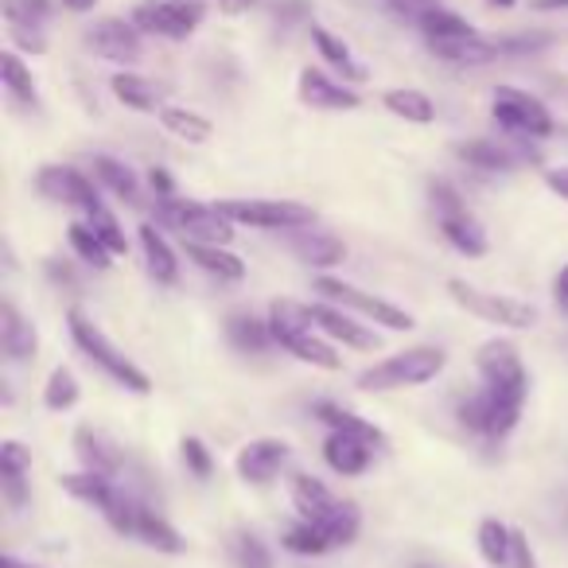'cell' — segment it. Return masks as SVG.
<instances>
[{
	"mask_svg": "<svg viewBox=\"0 0 568 568\" xmlns=\"http://www.w3.org/2000/svg\"><path fill=\"white\" fill-rule=\"evenodd\" d=\"M316 293L324 296V301L339 304V308L358 312V316H366L371 324H382L386 332H413V327H417V320H413L405 308L366 293V288H358V284H351V281H339V276H320Z\"/></svg>",
	"mask_w": 568,
	"mask_h": 568,
	"instance_id": "cell-11",
	"label": "cell"
},
{
	"mask_svg": "<svg viewBox=\"0 0 568 568\" xmlns=\"http://www.w3.org/2000/svg\"><path fill=\"white\" fill-rule=\"evenodd\" d=\"M483 386L467 402H459V425L483 440H506L518 428L529 397V374L510 339H487L475 355Z\"/></svg>",
	"mask_w": 568,
	"mask_h": 568,
	"instance_id": "cell-1",
	"label": "cell"
},
{
	"mask_svg": "<svg viewBox=\"0 0 568 568\" xmlns=\"http://www.w3.org/2000/svg\"><path fill=\"white\" fill-rule=\"evenodd\" d=\"M382 105H386L394 118L409 121V125H433L436 121V105L425 90H413V87H394L382 94Z\"/></svg>",
	"mask_w": 568,
	"mask_h": 568,
	"instance_id": "cell-33",
	"label": "cell"
},
{
	"mask_svg": "<svg viewBox=\"0 0 568 568\" xmlns=\"http://www.w3.org/2000/svg\"><path fill=\"white\" fill-rule=\"evenodd\" d=\"M257 0H219V9L222 12H250Z\"/></svg>",
	"mask_w": 568,
	"mask_h": 568,
	"instance_id": "cell-53",
	"label": "cell"
},
{
	"mask_svg": "<svg viewBox=\"0 0 568 568\" xmlns=\"http://www.w3.org/2000/svg\"><path fill=\"white\" fill-rule=\"evenodd\" d=\"M312 417H320L327 428H335V433H351V436H358V440L374 444L378 452H386V444H389L378 425H371V420H363L358 413L343 409V405H335V402H316L312 405Z\"/></svg>",
	"mask_w": 568,
	"mask_h": 568,
	"instance_id": "cell-27",
	"label": "cell"
},
{
	"mask_svg": "<svg viewBox=\"0 0 568 568\" xmlns=\"http://www.w3.org/2000/svg\"><path fill=\"white\" fill-rule=\"evenodd\" d=\"M67 242H71V250L79 253V261H87V265H94V268H110L113 257H118V253L98 237V230L90 226L87 219L67 226Z\"/></svg>",
	"mask_w": 568,
	"mask_h": 568,
	"instance_id": "cell-38",
	"label": "cell"
},
{
	"mask_svg": "<svg viewBox=\"0 0 568 568\" xmlns=\"http://www.w3.org/2000/svg\"><path fill=\"white\" fill-rule=\"evenodd\" d=\"M28 475H32V452L20 440L0 444V495L12 510H24L28 503Z\"/></svg>",
	"mask_w": 568,
	"mask_h": 568,
	"instance_id": "cell-20",
	"label": "cell"
},
{
	"mask_svg": "<svg viewBox=\"0 0 568 568\" xmlns=\"http://www.w3.org/2000/svg\"><path fill=\"white\" fill-rule=\"evenodd\" d=\"M374 444H366V440H358V436H351V433H327V440H324V459H327V467H332L335 475H343V479H351V475H363L366 467L374 464Z\"/></svg>",
	"mask_w": 568,
	"mask_h": 568,
	"instance_id": "cell-21",
	"label": "cell"
},
{
	"mask_svg": "<svg viewBox=\"0 0 568 568\" xmlns=\"http://www.w3.org/2000/svg\"><path fill=\"white\" fill-rule=\"evenodd\" d=\"M0 79H4V90H9L20 105H32V110L40 105L36 79H32V71H28L24 59H20L17 51H4V55H0Z\"/></svg>",
	"mask_w": 568,
	"mask_h": 568,
	"instance_id": "cell-39",
	"label": "cell"
},
{
	"mask_svg": "<svg viewBox=\"0 0 568 568\" xmlns=\"http://www.w3.org/2000/svg\"><path fill=\"white\" fill-rule=\"evenodd\" d=\"M149 183H152V191H156V199L175 195V180L164 172V168H152V172H149Z\"/></svg>",
	"mask_w": 568,
	"mask_h": 568,
	"instance_id": "cell-49",
	"label": "cell"
},
{
	"mask_svg": "<svg viewBox=\"0 0 568 568\" xmlns=\"http://www.w3.org/2000/svg\"><path fill=\"white\" fill-rule=\"evenodd\" d=\"M444 366H448V355L440 347H409L397 351V355L382 358V363L366 366L358 374V389L366 394H394V389H413L425 386V382L440 378Z\"/></svg>",
	"mask_w": 568,
	"mask_h": 568,
	"instance_id": "cell-4",
	"label": "cell"
},
{
	"mask_svg": "<svg viewBox=\"0 0 568 568\" xmlns=\"http://www.w3.org/2000/svg\"><path fill=\"white\" fill-rule=\"evenodd\" d=\"M74 456L82 459L87 471H102V475H113V479H118L121 464H125L118 444H113L102 428H90V425H82L79 433H74Z\"/></svg>",
	"mask_w": 568,
	"mask_h": 568,
	"instance_id": "cell-22",
	"label": "cell"
},
{
	"mask_svg": "<svg viewBox=\"0 0 568 568\" xmlns=\"http://www.w3.org/2000/svg\"><path fill=\"white\" fill-rule=\"evenodd\" d=\"M268 327H273V343L281 351H288L293 358L308 366H320V371H339L343 358L335 355V347L327 343V335L312 324L308 304L296 301H276L268 308Z\"/></svg>",
	"mask_w": 568,
	"mask_h": 568,
	"instance_id": "cell-2",
	"label": "cell"
},
{
	"mask_svg": "<svg viewBox=\"0 0 568 568\" xmlns=\"http://www.w3.org/2000/svg\"><path fill=\"white\" fill-rule=\"evenodd\" d=\"M113 94H118L121 105L136 113H160L164 110V90L156 82H149L144 74H133V71H118L113 74Z\"/></svg>",
	"mask_w": 568,
	"mask_h": 568,
	"instance_id": "cell-29",
	"label": "cell"
},
{
	"mask_svg": "<svg viewBox=\"0 0 568 568\" xmlns=\"http://www.w3.org/2000/svg\"><path fill=\"white\" fill-rule=\"evenodd\" d=\"M226 339L234 343L242 355H265L268 347H276L268 320L253 316V312H230L226 316Z\"/></svg>",
	"mask_w": 568,
	"mask_h": 568,
	"instance_id": "cell-28",
	"label": "cell"
},
{
	"mask_svg": "<svg viewBox=\"0 0 568 568\" xmlns=\"http://www.w3.org/2000/svg\"><path fill=\"white\" fill-rule=\"evenodd\" d=\"M87 48L113 67H133L136 59L144 55V32L133 24V20L105 17L87 28Z\"/></svg>",
	"mask_w": 568,
	"mask_h": 568,
	"instance_id": "cell-13",
	"label": "cell"
},
{
	"mask_svg": "<svg viewBox=\"0 0 568 568\" xmlns=\"http://www.w3.org/2000/svg\"><path fill=\"white\" fill-rule=\"evenodd\" d=\"M281 545L288 552H296V557H324L327 549H332V541H327V534L316 526V521L301 518L293 521V526L281 534Z\"/></svg>",
	"mask_w": 568,
	"mask_h": 568,
	"instance_id": "cell-40",
	"label": "cell"
},
{
	"mask_svg": "<svg viewBox=\"0 0 568 568\" xmlns=\"http://www.w3.org/2000/svg\"><path fill=\"white\" fill-rule=\"evenodd\" d=\"M534 12H568V0H529Z\"/></svg>",
	"mask_w": 568,
	"mask_h": 568,
	"instance_id": "cell-52",
	"label": "cell"
},
{
	"mask_svg": "<svg viewBox=\"0 0 568 568\" xmlns=\"http://www.w3.org/2000/svg\"><path fill=\"white\" fill-rule=\"evenodd\" d=\"M433 48L436 59H444V63L452 67H487L495 63L503 51H498L495 40H483L479 32L471 36H456V40H440V43H428Z\"/></svg>",
	"mask_w": 568,
	"mask_h": 568,
	"instance_id": "cell-25",
	"label": "cell"
},
{
	"mask_svg": "<svg viewBox=\"0 0 568 568\" xmlns=\"http://www.w3.org/2000/svg\"><path fill=\"white\" fill-rule=\"evenodd\" d=\"M284 242H288V250H293L308 268H335V265H343V257H347V245H343L335 234L316 230V226L288 230Z\"/></svg>",
	"mask_w": 568,
	"mask_h": 568,
	"instance_id": "cell-19",
	"label": "cell"
},
{
	"mask_svg": "<svg viewBox=\"0 0 568 568\" xmlns=\"http://www.w3.org/2000/svg\"><path fill=\"white\" fill-rule=\"evenodd\" d=\"M506 568H537L534 549H529V541H526L521 529H514V549H510V565Z\"/></svg>",
	"mask_w": 568,
	"mask_h": 568,
	"instance_id": "cell-47",
	"label": "cell"
},
{
	"mask_svg": "<svg viewBox=\"0 0 568 568\" xmlns=\"http://www.w3.org/2000/svg\"><path fill=\"white\" fill-rule=\"evenodd\" d=\"M48 273H51V281H59V284H74V273H71V265H59L55 257L48 261Z\"/></svg>",
	"mask_w": 568,
	"mask_h": 568,
	"instance_id": "cell-51",
	"label": "cell"
},
{
	"mask_svg": "<svg viewBox=\"0 0 568 568\" xmlns=\"http://www.w3.org/2000/svg\"><path fill=\"white\" fill-rule=\"evenodd\" d=\"M316 526L327 534L332 549H347V545H355L358 529H363V514H358V506H355V503L339 498V503H335V510H332V514H324V518H320Z\"/></svg>",
	"mask_w": 568,
	"mask_h": 568,
	"instance_id": "cell-35",
	"label": "cell"
},
{
	"mask_svg": "<svg viewBox=\"0 0 568 568\" xmlns=\"http://www.w3.org/2000/svg\"><path fill=\"white\" fill-rule=\"evenodd\" d=\"M136 237H141V253H144V265H149L152 281L175 284V276H180V261H175V250L168 245V237L160 234L152 222H141V226H136Z\"/></svg>",
	"mask_w": 568,
	"mask_h": 568,
	"instance_id": "cell-26",
	"label": "cell"
},
{
	"mask_svg": "<svg viewBox=\"0 0 568 568\" xmlns=\"http://www.w3.org/2000/svg\"><path fill=\"white\" fill-rule=\"evenodd\" d=\"M545 187H549L552 195H560L568 203V164L549 168V172H545Z\"/></svg>",
	"mask_w": 568,
	"mask_h": 568,
	"instance_id": "cell-48",
	"label": "cell"
},
{
	"mask_svg": "<svg viewBox=\"0 0 568 568\" xmlns=\"http://www.w3.org/2000/svg\"><path fill=\"white\" fill-rule=\"evenodd\" d=\"M552 301H557V304H560V308H565V312H568V265H565V268H560V273H557V276H552Z\"/></svg>",
	"mask_w": 568,
	"mask_h": 568,
	"instance_id": "cell-50",
	"label": "cell"
},
{
	"mask_svg": "<svg viewBox=\"0 0 568 568\" xmlns=\"http://www.w3.org/2000/svg\"><path fill=\"white\" fill-rule=\"evenodd\" d=\"M490 118L498 121L503 133L521 136V141H545V136H552V129H557L549 105L518 87H498L495 94H490Z\"/></svg>",
	"mask_w": 568,
	"mask_h": 568,
	"instance_id": "cell-9",
	"label": "cell"
},
{
	"mask_svg": "<svg viewBox=\"0 0 568 568\" xmlns=\"http://www.w3.org/2000/svg\"><path fill=\"white\" fill-rule=\"evenodd\" d=\"M94 4L98 0H63V9H71V12H90Z\"/></svg>",
	"mask_w": 568,
	"mask_h": 568,
	"instance_id": "cell-54",
	"label": "cell"
},
{
	"mask_svg": "<svg viewBox=\"0 0 568 568\" xmlns=\"http://www.w3.org/2000/svg\"><path fill=\"white\" fill-rule=\"evenodd\" d=\"M526 144L529 141H521V136H518V144L475 136V141L456 144V156L464 160L467 168H475V172H514V168H521L526 160H537V152L526 149Z\"/></svg>",
	"mask_w": 568,
	"mask_h": 568,
	"instance_id": "cell-16",
	"label": "cell"
},
{
	"mask_svg": "<svg viewBox=\"0 0 568 568\" xmlns=\"http://www.w3.org/2000/svg\"><path fill=\"white\" fill-rule=\"evenodd\" d=\"M67 327H71V339L79 343L82 355H87L90 363H94L98 371L105 374V378H113L121 389H129V394H136V397L152 394V378H149V374H144L129 355H121L118 343H113L110 335H105L102 327H98L94 320L87 316V312H82V308L67 312Z\"/></svg>",
	"mask_w": 568,
	"mask_h": 568,
	"instance_id": "cell-3",
	"label": "cell"
},
{
	"mask_svg": "<svg viewBox=\"0 0 568 568\" xmlns=\"http://www.w3.org/2000/svg\"><path fill=\"white\" fill-rule=\"evenodd\" d=\"M296 94L308 110H327V113H343V110H358L363 98L358 90H351L347 82H335L332 74L316 71V67H304L301 79H296Z\"/></svg>",
	"mask_w": 568,
	"mask_h": 568,
	"instance_id": "cell-17",
	"label": "cell"
},
{
	"mask_svg": "<svg viewBox=\"0 0 568 568\" xmlns=\"http://www.w3.org/2000/svg\"><path fill=\"white\" fill-rule=\"evenodd\" d=\"M79 397H82L79 378H74L67 366H55V371L48 374V386H43V405H48L51 413H67L79 405Z\"/></svg>",
	"mask_w": 568,
	"mask_h": 568,
	"instance_id": "cell-41",
	"label": "cell"
},
{
	"mask_svg": "<svg viewBox=\"0 0 568 568\" xmlns=\"http://www.w3.org/2000/svg\"><path fill=\"white\" fill-rule=\"evenodd\" d=\"M448 296L464 312L479 316L483 324H498V327H506V332H529V327H537V320H541V312H537L534 304L514 301V296H503V293H487V288L464 281V276H448Z\"/></svg>",
	"mask_w": 568,
	"mask_h": 568,
	"instance_id": "cell-6",
	"label": "cell"
},
{
	"mask_svg": "<svg viewBox=\"0 0 568 568\" xmlns=\"http://www.w3.org/2000/svg\"><path fill=\"white\" fill-rule=\"evenodd\" d=\"M230 557H234L237 568H273V552H268V545L261 541L257 534H250V529L234 534V541H230Z\"/></svg>",
	"mask_w": 568,
	"mask_h": 568,
	"instance_id": "cell-43",
	"label": "cell"
},
{
	"mask_svg": "<svg viewBox=\"0 0 568 568\" xmlns=\"http://www.w3.org/2000/svg\"><path fill=\"white\" fill-rule=\"evenodd\" d=\"M160 125H164L172 136H180V141H187V144H206V141H211V133H214V125L203 118V113L183 110V105H164V110H160Z\"/></svg>",
	"mask_w": 568,
	"mask_h": 568,
	"instance_id": "cell-36",
	"label": "cell"
},
{
	"mask_svg": "<svg viewBox=\"0 0 568 568\" xmlns=\"http://www.w3.org/2000/svg\"><path fill=\"white\" fill-rule=\"evenodd\" d=\"M428 206H433L436 226H440L444 242H448L452 250L464 253V257H483V253H487V245H490L487 230H483V222L467 211V203H464V195H459L456 183L452 180L428 183Z\"/></svg>",
	"mask_w": 568,
	"mask_h": 568,
	"instance_id": "cell-5",
	"label": "cell"
},
{
	"mask_svg": "<svg viewBox=\"0 0 568 568\" xmlns=\"http://www.w3.org/2000/svg\"><path fill=\"white\" fill-rule=\"evenodd\" d=\"M308 316H312V324L327 335V339L343 343V347L378 351V335H374L366 324H355V320L347 316V308H335V304L324 301V304H308Z\"/></svg>",
	"mask_w": 568,
	"mask_h": 568,
	"instance_id": "cell-18",
	"label": "cell"
},
{
	"mask_svg": "<svg viewBox=\"0 0 568 568\" xmlns=\"http://www.w3.org/2000/svg\"><path fill=\"white\" fill-rule=\"evenodd\" d=\"M82 214H87V222L98 230V237H102L113 253H129V237H125V230H121L118 214L105 206V199H98V203L90 206V211H82Z\"/></svg>",
	"mask_w": 568,
	"mask_h": 568,
	"instance_id": "cell-42",
	"label": "cell"
},
{
	"mask_svg": "<svg viewBox=\"0 0 568 568\" xmlns=\"http://www.w3.org/2000/svg\"><path fill=\"white\" fill-rule=\"evenodd\" d=\"M436 4H440V0H382V9H386L389 17L405 20V24H413V28H420V20H425Z\"/></svg>",
	"mask_w": 568,
	"mask_h": 568,
	"instance_id": "cell-45",
	"label": "cell"
},
{
	"mask_svg": "<svg viewBox=\"0 0 568 568\" xmlns=\"http://www.w3.org/2000/svg\"><path fill=\"white\" fill-rule=\"evenodd\" d=\"M549 48V36H514V40H498L503 55H534V51Z\"/></svg>",
	"mask_w": 568,
	"mask_h": 568,
	"instance_id": "cell-46",
	"label": "cell"
},
{
	"mask_svg": "<svg viewBox=\"0 0 568 568\" xmlns=\"http://www.w3.org/2000/svg\"><path fill=\"white\" fill-rule=\"evenodd\" d=\"M187 261H195L203 273L219 276V281H242L245 276V261L237 253H230L226 245H206V242H183Z\"/></svg>",
	"mask_w": 568,
	"mask_h": 568,
	"instance_id": "cell-31",
	"label": "cell"
},
{
	"mask_svg": "<svg viewBox=\"0 0 568 568\" xmlns=\"http://www.w3.org/2000/svg\"><path fill=\"white\" fill-rule=\"evenodd\" d=\"M312 43H316V51L327 59V63L335 67V71L343 74V82H366L371 79V71H366L363 63L355 59V51L347 48V43L339 40V36H332L327 28L312 24Z\"/></svg>",
	"mask_w": 568,
	"mask_h": 568,
	"instance_id": "cell-32",
	"label": "cell"
},
{
	"mask_svg": "<svg viewBox=\"0 0 568 568\" xmlns=\"http://www.w3.org/2000/svg\"><path fill=\"white\" fill-rule=\"evenodd\" d=\"M288 490H293V506L301 510V518H308V521H320L339 503V498L327 490V483L316 479V475H293V487Z\"/></svg>",
	"mask_w": 568,
	"mask_h": 568,
	"instance_id": "cell-34",
	"label": "cell"
},
{
	"mask_svg": "<svg viewBox=\"0 0 568 568\" xmlns=\"http://www.w3.org/2000/svg\"><path fill=\"white\" fill-rule=\"evenodd\" d=\"M36 347H40L36 327L20 316L17 304L4 301V308H0V351H4V358L9 363H28L36 355Z\"/></svg>",
	"mask_w": 568,
	"mask_h": 568,
	"instance_id": "cell-23",
	"label": "cell"
},
{
	"mask_svg": "<svg viewBox=\"0 0 568 568\" xmlns=\"http://www.w3.org/2000/svg\"><path fill=\"white\" fill-rule=\"evenodd\" d=\"M133 537H141V541L149 545V549H156V552H172V557L187 549V541L180 537V529H175L164 514L152 510V506H144V503H141V510H136Z\"/></svg>",
	"mask_w": 568,
	"mask_h": 568,
	"instance_id": "cell-30",
	"label": "cell"
},
{
	"mask_svg": "<svg viewBox=\"0 0 568 568\" xmlns=\"http://www.w3.org/2000/svg\"><path fill=\"white\" fill-rule=\"evenodd\" d=\"M490 9H514V4H518V0H487Z\"/></svg>",
	"mask_w": 568,
	"mask_h": 568,
	"instance_id": "cell-56",
	"label": "cell"
},
{
	"mask_svg": "<svg viewBox=\"0 0 568 568\" xmlns=\"http://www.w3.org/2000/svg\"><path fill=\"white\" fill-rule=\"evenodd\" d=\"M55 4L51 0H0V17L9 24V36L20 51L43 55L48 51V24Z\"/></svg>",
	"mask_w": 568,
	"mask_h": 568,
	"instance_id": "cell-12",
	"label": "cell"
},
{
	"mask_svg": "<svg viewBox=\"0 0 568 568\" xmlns=\"http://www.w3.org/2000/svg\"><path fill=\"white\" fill-rule=\"evenodd\" d=\"M293 459V448H288V440H281V436H257V440L242 444L234 456V471L242 483H250V487H265V483H273L276 475H281V467Z\"/></svg>",
	"mask_w": 568,
	"mask_h": 568,
	"instance_id": "cell-15",
	"label": "cell"
},
{
	"mask_svg": "<svg viewBox=\"0 0 568 568\" xmlns=\"http://www.w3.org/2000/svg\"><path fill=\"white\" fill-rule=\"evenodd\" d=\"M180 452H183V464H187V471L195 475L199 483H206V479H211V471H214V459H211V448H206V444L199 440V436H183Z\"/></svg>",
	"mask_w": 568,
	"mask_h": 568,
	"instance_id": "cell-44",
	"label": "cell"
},
{
	"mask_svg": "<svg viewBox=\"0 0 568 568\" xmlns=\"http://www.w3.org/2000/svg\"><path fill=\"white\" fill-rule=\"evenodd\" d=\"M475 541H479V557L487 560L490 568L510 565V549H514V529L510 526H503L498 518H483Z\"/></svg>",
	"mask_w": 568,
	"mask_h": 568,
	"instance_id": "cell-37",
	"label": "cell"
},
{
	"mask_svg": "<svg viewBox=\"0 0 568 568\" xmlns=\"http://www.w3.org/2000/svg\"><path fill=\"white\" fill-rule=\"evenodd\" d=\"M156 219L164 226L180 230L183 242H206V245H226L234 237V222L219 211V203H195V199L168 195L156 199Z\"/></svg>",
	"mask_w": 568,
	"mask_h": 568,
	"instance_id": "cell-7",
	"label": "cell"
},
{
	"mask_svg": "<svg viewBox=\"0 0 568 568\" xmlns=\"http://www.w3.org/2000/svg\"><path fill=\"white\" fill-rule=\"evenodd\" d=\"M0 568H43V565H32V560H20V557H12V552H9V557L0 560Z\"/></svg>",
	"mask_w": 568,
	"mask_h": 568,
	"instance_id": "cell-55",
	"label": "cell"
},
{
	"mask_svg": "<svg viewBox=\"0 0 568 568\" xmlns=\"http://www.w3.org/2000/svg\"><path fill=\"white\" fill-rule=\"evenodd\" d=\"M133 20L144 36H160V40H191L199 32V24L206 20L203 0H144L133 9Z\"/></svg>",
	"mask_w": 568,
	"mask_h": 568,
	"instance_id": "cell-10",
	"label": "cell"
},
{
	"mask_svg": "<svg viewBox=\"0 0 568 568\" xmlns=\"http://www.w3.org/2000/svg\"><path fill=\"white\" fill-rule=\"evenodd\" d=\"M90 175L98 180V187H105L110 195H118L121 203H129V206L141 203V180H136V172L125 164V160L98 152V156L90 160Z\"/></svg>",
	"mask_w": 568,
	"mask_h": 568,
	"instance_id": "cell-24",
	"label": "cell"
},
{
	"mask_svg": "<svg viewBox=\"0 0 568 568\" xmlns=\"http://www.w3.org/2000/svg\"><path fill=\"white\" fill-rule=\"evenodd\" d=\"M219 211L226 214L234 226L250 230H304L316 226V211L293 199H219Z\"/></svg>",
	"mask_w": 568,
	"mask_h": 568,
	"instance_id": "cell-8",
	"label": "cell"
},
{
	"mask_svg": "<svg viewBox=\"0 0 568 568\" xmlns=\"http://www.w3.org/2000/svg\"><path fill=\"white\" fill-rule=\"evenodd\" d=\"M36 187H40L43 199H51V203H63V206H74V211H90V206L102 199L94 175L79 172V168H67V164L40 168V175H36Z\"/></svg>",
	"mask_w": 568,
	"mask_h": 568,
	"instance_id": "cell-14",
	"label": "cell"
}]
</instances>
